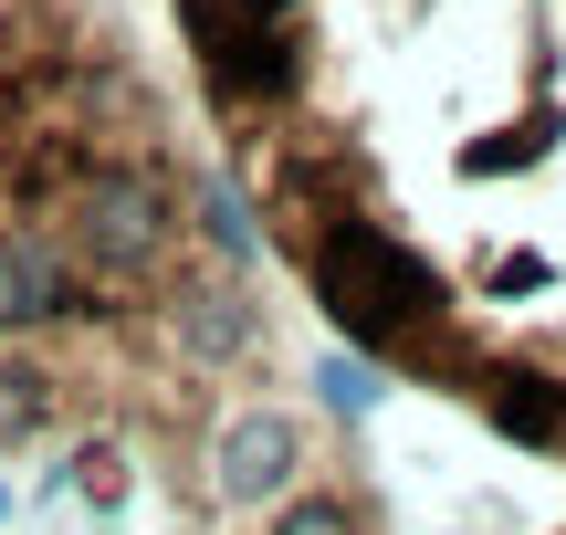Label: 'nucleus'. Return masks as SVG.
<instances>
[{
  "mask_svg": "<svg viewBox=\"0 0 566 535\" xmlns=\"http://www.w3.org/2000/svg\"><path fill=\"white\" fill-rule=\"evenodd\" d=\"M263 263L566 473V0H158Z\"/></svg>",
  "mask_w": 566,
  "mask_h": 535,
  "instance_id": "f257e3e1",
  "label": "nucleus"
},
{
  "mask_svg": "<svg viewBox=\"0 0 566 535\" xmlns=\"http://www.w3.org/2000/svg\"><path fill=\"white\" fill-rule=\"evenodd\" d=\"M74 525L252 535L346 452L304 410L263 263L179 53L126 0H0V473Z\"/></svg>",
  "mask_w": 566,
  "mask_h": 535,
  "instance_id": "f03ea898",
  "label": "nucleus"
},
{
  "mask_svg": "<svg viewBox=\"0 0 566 535\" xmlns=\"http://www.w3.org/2000/svg\"><path fill=\"white\" fill-rule=\"evenodd\" d=\"M252 535H388V525H378V494L357 483V462H346V473H325L315 494H294L273 525H252Z\"/></svg>",
  "mask_w": 566,
  "mask_h": 535,
  "instance_id": "7ed1b4c3",
  "label": "nucleus"
},
{
  "mask_svg": "<svg viewBox=\"0 0 566 535\" xmlns=\"http://www.w3.org/2000/svg\"><path fill=\"white\" fill-rule=\"evenodd\" d=\"M556 535H566V525H556Z\"/></svg>",
  "mask_w": 566,
  "mask_h": 535,
  "instance_id": "20e7f679",
  "label": "nucleus"
}]
</instances>
